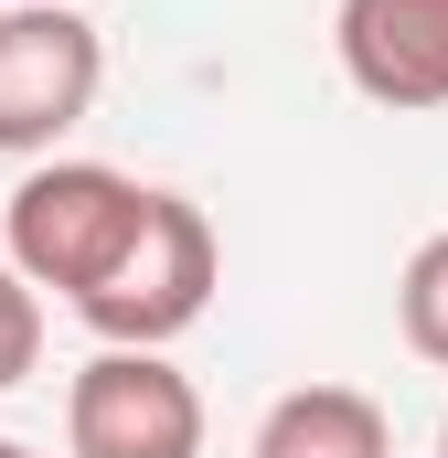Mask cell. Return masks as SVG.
<instances>
[{
  "instance_id": "9c48e42d",
  "label": "cell",
  "mask_w": 448,
  "mask_h": 458,
  "mask_svg": "<svg viewBox=\"0 0 448 458\" xmlns=\"http://www.w3.org/2000/svg\"><path fill=\"white\" fill-rule=\"evenodd\" d=\"M0 458H43V448H22V437H0Z\"/></svg>"
},
{
  "instance_id": "6da1fadb",
  "label": "cell",
  "mask_w": 448,
  "mask_h": 458,
  "mask_svg": "<svg viewBox=\"0 0 448 458\" xmlns=\"http://www.w3.org/2000/svg\"><path fill=\"white\" fill-rule=\"evenodd\" d=\"M139 225H150V182H128L108 160H32L0 203V256L75 310L108 288V267L139 245Z\"/></svg>"
},
{
  "instance_id": "8992f818",
  "label": "cell",
  "mask_w": 448,
  "mask_h": 458,
  "mask_svg": "<svg viewBox=\"0 0 448 458\" xmlns=\"http://www.w3.org/2000/svg\"><path fill=\"white\" fill-rule=\"evenodd\" d=\"M246 458H395V427L363 384H299L256 416V448Z\"/></svg>"
},
{
  "instance_id": "ba28073f",
  "label": "cell",
  "mask_w": 448,
  "mask_h": 458,
  "mask_svg": "<svg viewBox=\"0 0 448 458\" xmlns=\"http://www.w3.org/2000/svg\"><path fill=\"white\" fill-rule=\"evenodd\" d=\"M32 362H43V299H32V277L0 256V394H11Z\"/></svg>"
},
{
  "instance_id": "3957f363",
  "label": "cell",
  "mask_w": 448,
  "mask_h": 458,
  "mask_svg": "<svg viewBox=\"0 0 448 458\" xmlns=\"http://www.w3.org/2000/svg\"><path fill=\"white\" fill-rule=\"evenodd\" d=\"M108 86V43L75 0L0 11V160H54L65 128H86Z\"/></svg>"
},
{
  "instance_id": "277c9868",
  "label": "cell",
  "mask_w": 448,
  "mask_h": 458,
  "mask_svg": "<svg viewBox=\"0 0 448 458\" xmlns=\"http://www.w3.org/2000/svg\"><path fill=\"white\" fill-rule=\"evenodd\" d=\"M65 448L75 458H203V394L171 352H108L65 384Z\"/></svg>"
},
{
  "instance_id": "52a82bcc",
  "label": "cell",
  "mask_w": 448,
  "mask_h": 458,
  "mask_svg": "<svg viewBox=\"0 0 448 458\" xmlns=\"http://www.w3.org/2000/svg\"><path fill=\"white\" fill-rule=\"evenodd\" d=\"M395 331H406L417 362L448 373V234H427V245L406 256V277H395Z\"/></svg>"
},
{
  "instance_id": "5b68a950",
  "label": "cell",
  "mask_w": 448,
  "mask_h": 458,
  "mask_svg": "<svg viewBox=\"0 0 448 458\" xmlns=\"http://www.w3.org/2000/svg\"><path fill=\"white\" fill-rule=\"evenodd\" d=\"M332 54L374 107H448V0H341Z\"/></svg>"
},
{
  "instance_id": "30bf717a",
  "label": "cell",
  "mask_w": 448,
  "mask_h": 458,
  "mask_svg": "<svg viewBox=\"0 0 448 458\" xmlns=\"http://www.w3.org/2000/svg\"><path fill=\"white\" fill-rule=\"evenodd\" d=\"M438 458H448V427H438Z\"/></svg>"
},
{
  "instance_id": "7a4b0ae2",
  "label": "cell",
  "mask_w": 448,
  "mask_h": 458,
  "mask_svg": "<svg viewBox=\"0 0 448 458\" xmlns=\"http://www.w3.org/2000/svg\"><path fill=\"white\" fill-rule=\"evenodd\" d=\"M214 288H224V245H214V225H203V203H182V192L150 182L139 245L108 267L97 299H75V320H86L108 352H171L203 310H214Z\"/></svg>"
}]
</instances>
